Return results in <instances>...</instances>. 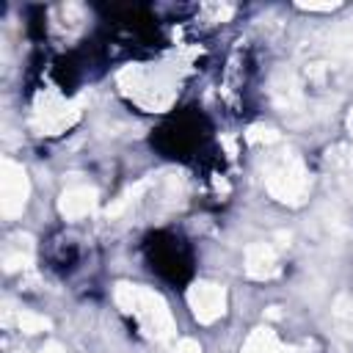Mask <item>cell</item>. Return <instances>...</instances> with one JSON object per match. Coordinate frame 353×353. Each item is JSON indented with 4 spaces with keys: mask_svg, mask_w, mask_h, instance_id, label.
<instances>
[{
    "mask_svg": "<svg viewBox=\"0 0 353 353\" xmlns=\"http://www.w3.org/2000/svg\"><path fill=\"white\" fill-rule=\"evenodd\" d=\"M270 94H273V99H276L279 108H295V105H301V88H298L295 77L287 74V72H281V74L273 77Z\"/></svg>",
    "mask_w": 353,
    "mask_h": 353,
    "instance_id": "obj_7",
    "label": "cell"
},
{
    "mask_svg": "<svg viewBox=\"0 0 353 353\" xmlns=\"http://www.w3.org/2000/svg\"><path fill=\"white\" fill-rule=\"evenodd\" d=\"M347 124H350V132H353V113H350V119H347Z\"/></svg>",
    "mask_w": 353,
    "mask_h": 353,
    "instance_id": "obj_15",
    "label": "cell"
},
{
    "mask_svg": "<svg viewBox=\"0 0 353 353\" xmlns=\"http://www.w3.org/2000/svg\"><path fill=\"white\" fill-rule=\"evenodd\" d=\"M328 163L336 165V168L353 171V149H350V146H334V149L328 152Z\"/></svg>",
    "mask_w": 353,
    "mask_h": 353,
    "instance_id": "obj_11",
    "label": "cell"
},
{
    "mask_svg": "<svg viewBox=\"0 0 353 353\" xmlns=\"http://www.w3.org/2000/svg\"><path fill=\"white\" fill-rule=\"evenodd\" d=\"M339 3H298V8L303 11H334Z\"/></svg>",
    "mask_w": 353,
    "mask_h": 353,
    "instance_id": "obj_13",
    "label": "cell"
},
{
    "mask_svg": "<svg viewBox=\"0 0 353 353\" xmlns=\"http://www.w3.org/2000/svg\"><path fill=\"white\" fill-rule=\"evenodd\" d=\"M132 314L141 320L143 331L160 342H168L174 336V320H171V312L165 306V301L149 290V287H141L138 284V298H135V306H132Z\"/></svg>",
    "mask_w": 353,
    "mask_h": 353,
    "instance_id": "obj_2",
    "label": "cell"
},
{
    "mask_svg": "<svg viewBox=\"0 0 353 353\" xmlns=\"http://www.w3.org/2000/svg\"><path fill=\"white\" fill-rule=\"evenodd\" d=\"M39 353H63V347H61V342H47Z\"/></svg>",
    "mask_w": 353,
    "mask_h": 353,
    "instance_id": "obj_14",
    "label": "cell"
},
{
    "mask_svg": "<svg viewBox=\"0 0 353 353\" xmlns=\"http://www.w3.org/2000/svg\"><path fill=\"white\" fill-rule=\"evenodd\" d=\"M30 251H33V240L25 243V245L17 248V251H8L6 259H3V268H6L8 273H11V270H19V268H28V265H30Z\"/></svg>",
    "mask_w": 353,
    "mask_h": 353,
    "instance_id": "obj_9",
    "label": "cell"
},
{
    "mask_svg": "<svg viewBox=\"0 0 353 353\" xmlns=\"http://www.w3.org/2000/svg\"><path fill=\"white\" fill-rule=\"evenodd\" d=\"M94 207H97V188H91V185L66 188L58 199V212L66 221H77V218L94 212Z\"/></svg>",
    "mask_w": 353,
    "mask_h": 353,
    "instance_id": "obj_5",
    "label": "cell"
},
{
    "mask_svg": "<svg viewBox=\"0 0 353 353\" xmlns=\"http://www.w3.org/2000/svg\"><path fill=\"white\" fill-rule=\"evenodd\" d=\"M28 196H30V182H28L25 168L14 160H3L0 163V212H3V218L22 215Z\"/></svg>",
    "mask_w": 353,
    "mask_h": 353,
    "instance_id": "obj_3",
    "label": "cell"
},
{
    "mask_svg": "<svg viewBox=\"0 0 353 353\" xmlns=\"http://www.w3.org/2000/svg\"><path fill=\"white\" fill-rule=\"evenodd\" d=\"M281 135L273 130V127H265V124H254V127H248V132H245V141L248 143H276Z\"/></svg>",
    "mask_w": 353,
    "mask_h": 353,
    "instance_id": "obj_10",
    "label": "cell"
},
{
    "mask_svg": "<svg viewBox=\"0 0 353 353\" xmlns=\"http://www.w3.org/2000/svg\"><path fill=\"white\" fill-rule=\"evenodd\" d=\"M245 273L251 279H273L279 273L276 251L268 243H251L245 248Z\"/></svg>",
    "mask_w": 353,
    "mask_h": 353,
    "instance_id": "obj_6",
    "label": "cell"
},
{
    "mask_svg": "<svg viewBox=\"0 0 353 353\" xmlns=\"http://www.w3.org/2000/svg\"><path fill=\"white\" fill-rule=\"evenodd\" d=\"M188 303H190L193 317L199 323L210 325L226 312V290L221 284H212V281H196L188 290Z\"/></svg>",
    "mask_w": 353,
    "mask_h": 353,
    "instance_id": "obj_4",
    "label": "cell"
},
{
    "mask_svg": "<svg viewBox=\"0 0 353 353\" xmlns=\"http://www.w3.org/2000/svg\"><path fill=\"white\" fill-rule=\"evenodd\" d=\"M17 328L25 331V334H39V331L50 328V320L44 314H36V312H19L17 314Z\"/></svg>",
    "mask_w": 353,
    "mask_h": 353,
    "instance_id": "obj_8",
    "label": "cell"
},
{
    "mask_svg": "<svg viewBox=\"0 0 353 353\" xmlns=\"http://www.w3.org/2000/svg\"><path fill=\"white\" fill-rule=\"evenodd\" d=\"M174 353H201V347H199L196 339H179L176 347H174Z\"/></svg>",
    "mask_w": 353,
    "mask_h": 353,
    "instance_id": "obj_12",
    "label": "cell"
},
{
    "mask_svg": "<svg viewBox=\"0 0 353 353\" xmlns=\"http://www.w3.org/2000/svg\"><path fill=\"white\" fill-rule=\"evenodd\" d=\"M265 188L276 201L284 204H303L309 196V176L295 152H279L276 157L268 160L265 165Z\"/></svg>",
    "mask_w": 353,
    "mask_h": 353,
    "instance_id": "obj_1",
    "label": "cell"
}]
</instances>
